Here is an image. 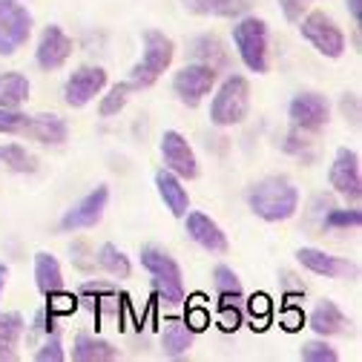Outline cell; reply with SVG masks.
<instances>
[{
	"label": "cell",
	"mask_w": 362,
	"mask_h": 362,
	"mask_svg": "<svg viewBox=\"0 0 362 362\" xmlns=\"http://www.w3.org/2000/svg\"><path fill=\"white\" fill-rule=\"evenodd\" d=\"M279 320H282V328L285 331H299L302 325H305V313H302V308H296V305H288L285 310H282V316H279Z\"/></svg>",
	"instance_id": "39"
},
{
	"label": "cell",
	"mask_w": 362,
	"mask_h": 362,
	"mask_svg": "<svg viewBox=\"0 0 362 362\" xmlns=\"http://www.w3.org/2000/svg\"><path fill=\"white\" fill-rule=\"evenodd\" d=\"M339 110L345 118H351L354 127H359V95L356 93H345L342 101H339Z\"/></svg>",
	"instance_id": "40"
},
{
	"label": "cell",
	"mask_w": 362,
	"mask_h": 362,
	"mask_svg": "<svg viewBox=\"0 0 362 362\" xmlns=\"http://www.w3.org/2000/svg\"><path fill=\"white\" fill-rule=\"evenodd\" d=\"M213 279H216V291L221 296H242V279L236 276V270L228 267V264H216L213 270Z\"/></svg>",
	"instance_id": "30"
},
{
	"label": "cell",
	"mask_w": 362,
	"mask_h": 362,
	"mask_svg": "<svg viewBox=\"0 0 362 362\" xmlns=\"http://www.w3.org/2000/svg\"><path fill=\"white\" fill-rule=\"evenodd\" d=\"M288 115H291V121H293L296 129L313 132V129H320V127L328 124V118H331V104H328V98L320 95V93H299V95L291 101Z\"/></svg>",
	"instance_id": "13"
},
{
	"label": "cell",
	"mask_w": 362,
	"mask_h": 362,
	"mask_svg": "<svg viewBox=\"0 0 362 362\" xmlns=\"http://www.w3.org/2000/svg\"><path fill=\"white\" fill-rule=\"evenodd\" d=\"M181 6L202 18H239L253 6V0H181Z\"/></svg>",
	"instance_id": "20"
},
{
	"label": "cell",
	"mask_w": 362,
	"mask_h": 362,
	"mask_svg": "<svg viewBox=\"0 0 362 362\" xmlns=\"http://www.w3.org/2000/svg\"><path fill=\"white\" fill-rule=\"evenodd\" d=\"M216 69L204 64H190L185 69H178L173 78V93L185 107H199L216 86Z\"/></svg>",
	"instance_id": "9"
},
{
	"label": "cell",
	"mask_w": 362,
	"mask_h": 362,
	"mask_svg": "<svg viewBox=\"0 0 362 362\" xmlns=\"http://www.w3.org/2000/svg\"><path fill=\"white\" fill-rule=\"evenodd\" d=\"M35 285H37V291H40L43 296H49V293H55V291L64 288L61 264H58V259H55L52 253H47V250L35 253Z\"/></svg>",
	"instance_id": "24"
},
{
	"label": "cell",
	"mask_w": 362,
	"mask_h": 362,
	"mask_svg": "<svg viewBox=\"0 0 362 362\" xmlns=\"http://www.w3.org/2000/svg\"><path fill=\"white\" fill-rule=\"evenodd\" d=\"M331 187L348 199V202H359L362 199V170H359V156L348 147H339L331 164Z\"/></svg>",
	"instance_id": "11"
},
{
	"label": "cell",
	"mask_w": 362,
	"mask_h": 362,
	"mask_svg": "<svg viewBox=\"0 0 362 362\" xmlns=\"http://www.w3.org/2000/svg\"><path fill=\"white\" fill-rule=\"evenodd\" d=\"M230 299H236V296H221V305H218V316H216V322H218V328L221 331H236L239 325H242V310L230 302Z\"/></svg>",
	"instance_id": "34"
},
{
	"label": "cell",
	"mask_w": 362,
	"mask_h": 362,
	"mask_svg": "<svg viewBox=\"0 0 362 362\" xmlns=\"http://www.w3.org/2000/svg\"><path fill=\"white\" fill-rule=\"evenodd\" d=\"M47 299H49V302H47V313H49V316H69V313L78 310V296L66 293L64 288L55 291V293H49Z\"/></svg>",
	"instance_id": "35"
},
{
	"label": "cell",
	"mask_w": 362,
	"mask_h": 362,
	"mask_svg": "<svg viewBox=\"0 0 362 362\" xmlns=\"http://www.w3.org/2000/svg\"><path fill=\"white\" fill-rule=\"evenodd\" d=\"M64 359H66V354H64L61 334H47V342L35 351V362H64Z\"/></svg>",
	"instance_id": "36"
},
{
	"label": "cell",
	"mask_w": 362,
	"mask_h": 362,
	"mask_svg": "<svg viewBox=\"0 0 362 362\" xmlns=\"http://www.w3.org/2000/svg\"><path fill=\"white\" fill-rule=\"evenodd\" d=\"M32 35V15L15 4V0H0V55H15Z\"/></svg>",
	"instance_id": "7"
},
{
	"label": "cell",
	"mask_w": 362,
	"mask_h": 362,
	"mask_svg": "<svg viewBox=\"0 0 362 362\" xmlns=\"http://www.w3.org/2000/svg\"><path fill=\"white\" fill-rule=\"evenodd\" d=\"M141 40H144V55L129 72V86L132 89H150L170 69L173 55H175L173 40L158 29H147L141 35Z\"/></svg>",
	"instance_id": "2"
},
{
	"label": "cell",
	"mask_w": 362,
	"mask_h": 362,
	"mask_svg": "<svg viewBox=\"0 0 362 362\" xmlns=\"http://www.w3.org/2000/svg\"><path fill=\"white\" fill-rule=\"evenodd\" d=\"M345 4H348V12H351L354 23L359 26V21H362V0H345Z\"/></svg>",
	"instance_id": "42"
},
{
	"label": "cell",
	"mask_w": 362,
	"mask_h": 362,
	"mask_svg": "<svg viewBox=\"0 0 362 362\" xmlns=\"http://www.w3.org/2000/svg\"><path fill=\"white\" fill-rule=\"evenodd\" d=\"M161 348L167 356H185L193 348V331L181 322V320H167L161 331Z\"/></svg>",
	"instance_id": "26"
},
{
	"label": "cell",
	"mask_w": 362,
	"mask_h": 362,
	"mask_svg": "<svg viewBox=\"0 0 362 362\" xmlns=\"http://www.w3.org/2000/svg\"><path fill=\"white\" fill-rule=\"evenodd\" d=\"M296 259H299L302 267L310 270V274L325 276V279H345V276H356L359 274L354 262L339 259V256H331V253L316 250V247H299L296 250Z\"/></svg>",
	"instance_id": "15"
},
{
	"label": "cell",
	"mask_w": 362,
	"mask_h": 362,
	"mask_svg": "<svg viewBox=\"0 0 362 362\" xmlns=\"http://www.w3.org/2000/svg\"><path fill=\"white\" fill-rule=\"evenodd\" d=\"M0 164L12 173H35L37 170V161L32 153H26L23 144H0Z\"/></svg>",
	"instance_id": "27"
},
{
	"label": "cell",
	"mask_w": 362,
	"mask_h": 362,
	"mask_svg": "<svg viewBox=\"0 0 362 362\" xmlns=\"http://www.w3.org/2000/svg\"><path fill=\"white\" fill-rule=\"evenodd\" d=\"M185 218H187V236L199 247H204L207 253H228V247H230L228 236H224V230L218 228V224L207 213L193 210V213H185Z\"/></svg>",
	"instance_id": "16"
},
{
	"label": "cell",
	"mask_w": 362,
	"mask_h": 362,
	"mask_svg": "<svg viewBox=\"0 0 362 362\" xmlns=\"http://www.w3.org/2000/svg\"><path fill=\"white\" fill-rule=\"evenodd\" d=\"M156 190L161 196V202L167 204V210L178 218H185V213L190 210V196H187V187L181 185V178L170 170H158L156 173Z\"/></svg>",
	"instance_id": "18"
},
{
	"label": "cell",
	"mask_w": 362,
	"mask_h": 362,
	"mask_svg": "<svg viewBox=\"0 0 362 362\" xmlns=\"http://www.w3.org/2000/svg\"><path fill=\"white\" fill-rule=\"evenodd\" d=\"M247 204L262 221H270V224L288 221L299 210V190L291 178L270 175V178H262L259 185L250 187Z\"/></svg>",
	"instance_id": "1"
},
{
	"label": "cell",
	"mask_w": 362,
	"mask_h": 362,
	"mask_svg": "<svg viewBox=\"0 0 362 362\" xmlns=\"http://www.w3.org/2000/svg\"><path fill=\"white\" fill-rule=\"evenodd\" d=\"M72 359L75 362H112V359H118V348L101 337L78 334L75 345H72Z\"/></svg>",
	"instance_id": "22"
},
{
	"label": "cell",
	"mask_w": 362,
	"mask_h": 362,
	"mask_svg": "<svg viewBox=\"0 0 362 362\" xmlns=\"http://www.w3.org/2000/svg\"><path fill=\"white\" fill-rule=\"evenodd\" d=\"M6 279H9V267L0 264V296H4V291H6Z\"/></svg>",
	"instance_id": "43"
},
{
	"label": "cell",
	"mask_w": 362,
	"mask_h": 362,
	"mask_svg": "<svg viewBox=\"0 0 362 362\" xmlns=\"http://www.w3.org/2000/svg\"><path fill=\"white\" fill-rule=\"evenodd\" d=\"M161 161H164V170L175 173L178 178L190 181L199 175V161H196L190 141L175 129H164L161 135Z\"/></svg>",
	"instance_id": "10"
},
{
	"label": "cell",
	"mask_w": 362,
	"mask_h": 362,
	"mask_svg": "<svg viewBox=\"0 0 362 362\" xmlns=\"http://www.w3.org/2000/svg\"><path fill=\"white\" fill-rule=\"evenodd\" d=\"M250 112V83L245 75H228L216 89L210 104V121L216 127H236Z\"/></svg>",
	"instance_id": "3"
},
{
	"label": "cell",
	"mask_w": 362,
	"mask_h": 362,
	"mask_svg": "<svg viewBox=\"0 0 362 362\" xmlns=\"http://www.w3.org/2000/svg\"><path fill=\"white\" fill-rule=\"evenodd\" d=\"M104 86H107V72L101 66H81L64 83V101L72 110H81V107H86L89 101H93L95 95H101Z\"/></svg>",
	"instance_id": "12"
},
{
	"label": "cell",
	"mask_w": 362,
	"mask_h": 362,
	"mask_svg": "<svg viewBox=\"0 0 362 362\" xmlns=\"http://www.w3.org/2000/svg\"><path fill=\"white\" fill-rule=\"evenodd\" d=\"M233 47L239 49V58L250 72L264 75L270 69V61H267V23L262 18H242L233 26Z\"/></svg>",
	"instance_id": "5"
},
{
	"label": "cell",
	"mask_w": 362,
	"mask_h": 362,
	"mask_svg": "<svg viewBox=\"0 0 362 362\" xmlns=\"http://www.w3.org/2000/svg\"><path fill=\"white\" fill-rule=\"evenodd\" d=\"M23 337V316L18 310H0V362L18 359V342Z\"/></svg>",
	"instance_id": "23"
},
{
	"label": "cell",
	"mask_w": 362,
	"mask_h": 362,
	"mask_svg": "<svg viewBox=\"0 0 362 362\" xmlns=\"http://www.w3.org/2000/svg\"><path fill=\"white\" fill-rule=\"evenodd\" d=\"M190 58L196 64L213 66L216 72L228 69V49H224V43L216 35H199V37H193L190 40Z\"/></svg>",
	"instance_id": "21"
},
{
	"label": "cell",
	"mask_w": 362,
	"mask_h": 362,
	"mask_svg": "<svg viewBox=\"0 0 362 362\" xmlns=\"http://www.w3.org/2000/svg\"><path fill=\"white\" fill-rule=\"evenodd\" d=\"M279 6H282L285 18H288L291 23H296V21L302 18V12H305V4H302V0H279Z\"/></svg>",
	"instance_id": "41"
},
{
	"label": "cell",
	"mask_w": 362,
	"mask_h": 362,
	"mask_svg": "<svg viewBox=\"0 0 362 362\" xmlns=\"http://www.w3.org/2000/svg\"><path fill=\"white\" fill-rule=\"evenodd\" d=\"M362 224V213L356 210V207H351V210H328L325 213V228L328 230H356Z\"/></svg>",
	"instance_id": "31"
},
{
	"label": "cell",
	"mask_w": 362,
	"mask_h": 362,
	"mask_svg": "<svg viewBox=\"0 0 362 362\" xmlns=\"http://www.w3.org/2000/svg\"><path fill=\"white\" fill-rule=\"evenodd\" d=\"M29 78L21 72H0V107L21 110L29 101Z\"/></svg>",
	"instance_id": "25"
},
{
	"label": "cell",
	"mask_w": 362,
	"mask_h": 362,
	"mask_svg": "<svg viewBox=\"0 0 362 362\" xmlns=\"http://www.w3.org/2000/svg\"><path fill=\"white\" fill-rule=\"evenodd\" d=\"M107 204H110V187L107 185H98L93 193H86L78 204H72L64 216H61V224L58 228L64 233H75V230H89L104 218L107 213Z\"/></svg>",
	"instance_id": "8"
},
{
	"label": "cell",
	"mask_w": 362,
	"mask_h": 362,
	"mask_svg": "<svg viewBox=\"0 0 362 362\" xmlns=\"http://www.w3.org/2000/svg\"><path fill=\"white\" fill-rule=\"evenodd\" d=\"M247 310L253 316V328L264 331L270 325V296L267 293H253L247 302Z\"/></svg>",
	"instance_id": "37"
},
{
	"label": "cell",
	"mask_w": 362,
	"mask_h": 362,
	"mask_svg": "<svg viewBox=\"0 0 362 362\" xmlns=\"http://www.w3.org/2000/svg\"><path fill=\"white\" fill-rule=\"evenodd\" d=\"M26 139L37 141V144H64L66 141V121L55 112H40V115H29V124H26Z\"/></svg>",
	"instance_id": "17"
},
{
	"label": "cell",
	"mask_w": 362,
	"mask_h": 362,
	"mask_svg": "<svg viewBox=\"0 0 362 362\" xmlns=\"http://www.w3.org/2000/svg\"><path fill=\"white\" fill-rule=\"evenodd\" d=\"M299 21H302V26H299V29H302V37H305L320 55L334 58V61L345 55V49H348L345 35H342V29H339L325 12H310V15L299 18Z\"/></svg>",
	"instance_id": "6"
},
{
	"label": "cell",
	"mask_w": 362,
	"mask_h": 362,
	"mask_svg": "<svg viewBox=\"0 0 362 362\" xmlns=\"http://www.w3.org/2000/svg\"><path fill=\"white\" fill-rule=\"evenodd\" d=\"M129 93H135V89L129 86V81H127V83H115V86L110 89V93L101 98V107H98L101 118H112V115H118V112L127 107Z\"/></svg>",
	"instance_id": "29"
},
{
	"label": "cell",
	"mask_w": 362,
	"mask_h": 362,
	"mask_svg": "<svg viewBox=\"0 0 362 362\" xmlns=\"http://www.w3.org/2000/svg\"><path fill=\"white\" fill-rule=\"evenodd\" d=\"M141 264L147 267V274L153 276V285L158 291V296L167 305H178L185 302V282H181V267L178 262L161 250V247H144L141 250Z\"/></svg>",
	"instance_id": "4"
},
{
	"label": "cell",
	"mask_w": 362,
	"mask_h": 362,
	"mask_svg": "<svg viewBox=\"0 0 362 362\" xmlns=\"http://www.w3.org/2000/svg\"><path fill=\"white\" fill-rule=\"evenodd\" d=\"M299 356L305 362H337L339 359V354L325 342V337L322 339H313V342H305L302 351H299Z\"/></svg>",
	"instance_id": "32"
},
{
	"label": "cell",
	"mask_w": 362,
	"mask_h": 362,
	"mask_svg": "<svg viewBox=\"0 0 362 362\" xmlns=\"http://www.w3.org/2000/svg\"><path fill=\"white\" fill-rule=\"evenodd\" d=\"M72 58V37L61 29V26H47L40 32V40H37V49H35V61L40 69L47 72H55L61 69L66 61Z\"/></svg>",
	"instance_id": "14"
},
{
	"label": "cell",
	"mask_w": 362,
	"mask_h": 362,
	"mask_svg": "<svg viewBox=\"0 0 362 362\" xmlns=\"http://www.w3.org/2000/svg\"><path fill=\"white\" fill-rule=\"evenodd\" d=\"M29 124V115L21 110H6L0 107V135H23Z\"/></svg>",
	"instance_id": "33"
},
{
	"label": "cell",
	"mask_w": 362,
	"mask_h": 362,
	"mask_svg": "<svg viewBox=\"0 0 362 362\" xmlns=\"http://www.w3.org/2000/svg\"><path fill=\"white\" fill-rule=\"evenodd\" d=\"M98 264L107 270L110 276H118V279H127L129 274H132V264H129V259L124 256V250H118L115 245H101L98 247Z\"/></svg>",
	"instance_id": "28"
},
{
	"label": "cell",
	"mask_w": 362,
	"mask_h": 362,
	"mask_svg": "<svg viewBox=\"0 0 362 362\" xmlns=\"http://www.w3.org/2000/svg\"><path fill=\"white\" fill-rule=\"evenodd\" d=\"M348 325H351L348 316L331 299H322L310 313V328H313V334H320V337H339V334L348 331Z\"/></svg>",
	"instance_id": "19"
},
{
	"label": "cell",
	"mask_w": 362,
	"mask_h": 362,
	"mask_svg": "<svg viewBox=\"0 0 362 362\" xmlns=\"http://www.w3.org/2000/svg\"><path fill=\"white\" fill-rule=\"evenodd\" d=\"M185 325H187L193 334H202V331L210 328V310L202 305V296H196L193 305L187 308V320H185Z\"/></svg>",
	"instance_id": "38"
}]
</instances>
